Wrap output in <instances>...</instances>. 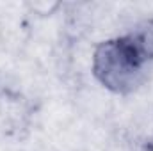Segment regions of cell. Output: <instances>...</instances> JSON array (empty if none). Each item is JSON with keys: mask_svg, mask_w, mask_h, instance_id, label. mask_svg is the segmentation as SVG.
Here are the masks:
<instances>
[{"mask_svg": "<svg viewBox=\"0 0 153 151\" xmlns=\"http://www.w3.org/2000/svg\"><path fill=\"white\" fill-rule=\"evenodd\" d=\"M148 59L128 34L103 41L93 55L96 78L114 93H130L144 80Z\"/></svg>", "mask_w": 153, "mask_h": 151, "instance_id": "cell-1", "label": "cell"}]
</instances>
